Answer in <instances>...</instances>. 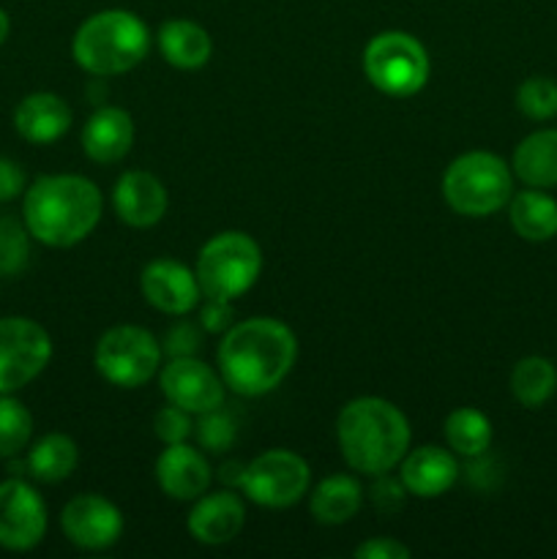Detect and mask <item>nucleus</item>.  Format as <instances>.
<instances>
[{
    "instance_id": "obj_23",
    "label": "nucleus",
    "mask_w": 557,
    "mask_h": 559,
    "mask_svg": "<svg viewBox=\"0 0 557 559\" xmlns=\"http://www.w3.org/2000/svg\"><path fill=\"white\" fill-rule=\"evenodd\" d=\"M513 178L530 189H555L557 186V129L530 131L511 156Z\"/></svg>"
},
{
    "instance_id": "obj_29",
    "label": "nucleus",
    "mask_w": 557,
    "mask_h": 559,
    "mask_svg": "<svg viewBox=\"0 0 557 559\" xmlns=\"http://www.w3.org/2000/svg\"><path fill=\"white\" fill-rule=\"evenodd\" d=\"M31 240L25 222L0 216V278H16L31 262Z\"/></svg>"
},
{
    "instance_id": "obj_11",
    "label": "nucleus",
    "mask_w": 557,
    "mask_h": 559,
    "mask_svg": "<svg viewBox=\"0 0 557 559\" xmlns=\"http://www.w3.org/2000/svg\"><path fill=\"white\" fill-rule=\"evenodd\" d=\"M49 527L47 502L33 484L9 478L0 484V549L33 551Z\"/></svg>"
},
{
    "instance_id": "obj_3",
    "label": "nucleus",
    "mask_w": 557,
    "mask_h": 559,
    "mask_svg": "<svg viewBox=\"0 0 557 559\" xmlns=\"http://www.w3.org/2000/svg\"><path fill=\"white\" fill-rule=\"evenodd\" d=\"M413 442L402 409L382 396H358L339 409L336 445L353 473L377 478L393 473Z\"/></svg>"
},
{
    "instance_id": "obj_6",
    "label": "nucleus",
    "mask_w": 557,
    "mask_h": 559,
    "mask_svg": "<svg viewBox=\"0 0 557 559\" xmlns=\"http://www.w3.org/2000/svg\"><path fill=\"white\" fill-rule=\"evenodd\" d=\"M202 298L238 300L249 293L262 273V249L249 233L224 229L205 240L194 262Z\"/></svg>"
},
{
    "instance_id": "obj_4",
    "label": "nucleus",
    "mask_w": 557,
    "mask_h": 559,
    "mask_svg": "<svg viewBox=\"0 0 557 559\" xmlns=\"http://www.w3.org/2000/svg\"><path fill=\"white\" fill-rule=\"evenodd\" d=\"M151 52L145 20L129 9H104L87 16L71 38V58L96 80L129 74Z\"/></svg>"
},
{
    "instance_id": "obj_9",
    "label": "nucleus",
    "mask_w": 557,
    "mask_h": 559,
    "mask_svg": "<svg viewBox=\"0 0 557 559\" xmlns=\"http://www.w3.org/2000/svg\"><path fill=\"white\" fill-rule=\"evenodd\" d=\"M311 467L300 453L287 448H271L257 459L246 462L240 478V495L268 511L293 508L309 495Z\"/></svg>"
},
{
    "instance_id": "obj_19",
    "label": "nucleus",
    "mask_w": 557,
    "mask_h": 559,
    "mask_svg": "<svg viewBox=\"0 0 557 559\" xmlns=\"http://www.w3.org/2000/svg\"><path fill=\"white\" fill-rule=\"evenodd\" d=\"M74 123L69 102L52 91L27 93L14 107V131L31 145H52Z\"/></svg>"
},
{
    "instance_id": "obj_15",
    "label": "nucleus",
    "mask_w": 557,
    "mask_h": 559,
    "mask_svg": "<svg viewBox=\"0 0 557 559\" xmlns=\"http://www.w3.org/2000/svg\"><path fill=\"white\" fill-rule=\"evenodd\" d=\"M112 211L131 229H151L167 216L169 194L147 169H129L112 186Z\"/></svg>"
},
{
    "instance_id": "obj_36",
    "label": "nucleus",
    "mask_w": 557,
    "mask_h": 559,
    "mask_svg": "<svg viewBox=\"0 0 557 559\" xmlns=\"http://www.w3.org/2000/svg\"><path fill=\"white\" fill-rule=\"evenodd\" d=\"M355 559H410V546H404L402 540L386 538V535H377V538L364 540V544L355 546Z\"/></svg>"
},
{
    "instance_id": "obj_35",
    "label": "nucleus",
    "mask_w": 557,
    "mask_h": 559,
    "mask_svg": "<svg viewBox=\"0 0 557 559\" xmlns=\"http://www.w3.org/2000/svg\"><path fill=\"white\" fill-rule=\"evenodd\" d=\"M404 497H407V489L402 486V480L391 478V473L377 475L375 486H371V502H375L382 513L399 511L404 502Z\"/></svg>"
},
{
    "instance_id": "obj_13",
    "label": "nucleus",
    "mask_w": 557,
    "mask_h": 559,
    "mask_svg": "<svg viewBox=\"0 0 557 559\" xmlns=\"http://www.w3.org/2000/svg\"><path fill=\"white\" fill-rule=\"evenodd\" d=\"M158 388L169 404H178L186 413L197 415L224 407L227 385L218 369H211L197 355L189 358H169L158 369Z\"/></svg>"
},
{
    "instance_id": "obj_18",
    "label": "nucleus",
    "mask_w": 557,
    "mask_h": 559,
    "mask_svg": "<svg viewBox=\"0 0 557 559\" xmlns=\"http://www.w3.org/2000/svg\"><path fill=\"white\" fill-rule=\"evenodd\" d=\"M399 480L407 489L410 497L418 500H435L446 491L453 489L459 480V462L451 448L440 445H420L415 451L404 453L399 462Z\"/></svg>"
},
{
    "instance_id": "obj_28",
    "label": "nucleus",
    "mask_w": 557,
    "mask_h": 559,
    "mask_svg": "<svg viewBox=\"0 0 557 559\" xmlns=\"http://www.w3.org/2000/svg\"><path fill=\"white\" fill-rule=\"evenodd\" d=\"M33 415L14 393H0V459H14L31 445Z\"/></svg>"
},
{
    "instance_id": "obj_1",
    "label": "nucleus",
    "mask_w": 557,
    "mask_h": 559,
    "mask_svg": "<svg viewBox=\"0 0 557 559\" xmlns=\"http://www.w3.org/2000/svg\"><path fill=\"white\" fill-rule=\"evenodd\" d=\"M298 360V338L276 317H249L229 328L216 349V369L227 391L260 399L276 391Z\"/></svg>"
},
{
    "instance_id": "obj_26",
    "label": "nucleus",
    "mask_w": 557,
    "mask_h": 559,
    "mask_svg": "<svg viewBox=\"0 0 557 559\" xmlns=\"http://www.w3.org/2000/svg\"><path fill=\"white\" fill-rule=\"evenodd\" d=\"M508 385L524 409H541L557 393V366L544 355H524L513 364Z\"/></svg>"
},
{
    "instance_id": "obj_32",
    "label": "nucleus",
    "mask_w": 557,
    "mask_h": 559,
    "mask_svg": "<svg viewBox=\"0 0 557 559\" xmlns=\"http://www.w3.org/2000/svg\"><path fill=\"white\" fill-rule=\"evenodd\" d=\"M153 435L162 445H178L194 437V415L186 413L178 404H164L153 415Z\"/></svg>"
},
{
    "instance_id": "obj_33",
    "label": "nucleus",
    "mask_w": 557,
    "mask_h": 559,
    "mask_svg": "<svg viewBox=\"0 0 557 559\" xmlns=\"http://www.w3.org/2000/svg\"><path fill=\"white\" fill-rule=\"evenodd\" d=\"M202 344H205V328L200 325V320L178 317V322H173L164 333L162 349L167 358H189V355H200Z\"/></svg>"
},
{
    "instance_id": "obj_38",
    "label": "nucleus",
    "mask_w": 557,
    "mask_h": 559,
    "mask_svg": "<svg viewBox=\"0 0 557 559\" xmlns=\"http://www.w3.org/2000/svg\"><path fill=\"white\" fill-rule=\"evenodd\" d=\"M244 462H227L218 467V480H222L227 489H238L240 486V478H244Z\"/></svg>"
},
{
    "instance_id": "obj_10",
    "label": "nucleus",
    "mask_w": 557,
    "mask_h": 559,
    "mask_svg": "<svg viewBox=\"0 0 557 559\" xmlns=\"http://www.w3.org/2000/svg\"><path fill=\"white\" fill-rule=\"evenodd\" d=\"M52 360L47 328L31 317L0 320V393H16L44 374Z\"/></svg>"
},
{
    "instance_id": "obj_12",
    "label": "nucleus",
    "mask_w": 557,
    "mask_h": 559,
    "mask_svg": "<svg viewBox=\"0 0 557 559\" xmlns=\"http://www.w3.org/2000/svg\"><path fill=\"white\" fill-rule=\"evenodd\" d=\"M66 540L82 551H107L123 538L126 519L120 508L104 495H76L60 511Z\"/></svg>"
},
{
    "instance_id": "obj_25",
    "label": "nucleus",
    "mask_w": 557,
    "mask_h": 559,
    "mask_svg": "<svg viewBox=\"0 0 557 559\" xmlns=\"http://www.w3.org/2000/svg\"><path fill=\"white\" fill-rule=\"evenodd\" d=\"M76 467H80V445L74 442V437L63 435V431H49L27 448L25 469L38 484H63L74 475Z\"/></svg>"
},
{
    "instance_id": "obj_31",
    "label": "nucleus",
    "mask_w": 557,
    "mask_h": 559,
    "mask_svg": "<svg viewBox=\"0 0 557 559\" xmlns=\"http://www.w3.org/2000/svg\"><path fill=\"white\" fill-rule=\"evenodd\" d=\"M235 437H238V424H235V418L224 407L197 415L194 440L211 456L227 453L235 445Z\"/></svg>"
},
{
    "instance_id": "obj_30",
    "label": "nucleus",
    "mask_w": 557,
    "mask_h": 559,
    "mask_svg": "<svg viewBox=\"0 0 557 559\" xmlns=\"http://www.w3.org/2000/svg\"><path fill=\"white\" fill-rule=\"evenodd\" d=\"M517 109L528 120L546 123L557 118V82L552 76H528L517 87Z\"/></svg>"
},
{
    "instance_id": "obj_27",
    "label": "nucleus",
    "mask_w": 557,
    "mask_h": 559,
    "mask_svg": "<svg viewBox=\"0 0 557 559\" xmlns=\"http://www.w3.org/2000/svg\"><path fill=\"white\" fill-rule=\"evenodd\" d=\"M442 435H446V445L462 459L481 456L489 451L491 440H495L491 420L475 407L453 409L442 424Z\"/></svg>"
},
{
    "instance_id": "obj_22",
    "label": "nucleus",
    "mask_w": 557,
    "mask_h": 559,
    "mask_svg": "<svg viewBox=\"0 0 557 559\" xmlns=\"http://www.w3.org/2000/svg\"><path fill=\"white\" fill-rule=\"evenodd\" d=\"M360 508H364V486L355 475H328L309 491V513L325 527H342L353 522Z\"/></svg>"
},
{
    "instance_id": "obj_8",
    "label": "nucleus",
    "mask_w": 557,
    "mask_h": 559,
    "mask_svg": "<svg viewBox=\"0 0 557 559\" xmlns=\"http://www.w3.org/2000/svg\"><path fill=\"white\" fill-rule=\"evenodd\" d=\"M162 342L142 325H112L98 336L93 366L98 377L120 391H137L158 374Z\"/></svg>"
},
{
    "instance_id": "obj_7",
    "label": "nucleus",
    "mask_w": 557,
    "mask_h": 559,
    "mask_svg": "<svg viewBox=\"0 0 557 559\" xmlns=\"http://www.w3.org/2000/svg\"><path fill=\"white\" fill-rule=\"evenodd\" d=\"M364 76L377 93L391 98L418 96L431 76V58L407 31H382L364 47Z\"/></svg>"
},
{
    "instance_id": "obj_17",
    "label": "nucleus",
    "mask_w": 557,
    "mask_h": 559,
    "mask_svg": "<svg viewBox=\"0 0 557 559\" xmlns=\"http://www.w3.org/2000/svg\"><path fill=\"white\" fill-rule=\"evenodd\" d=\"M246 524V502L233 489H218L197 497L186 516V530L202 546H227Z\"/></svg>"
},
{
    "instance_id": "obj_34",
    "label": "nucleus",
    "mask_w": 557,
    "mask_h": 559,
    "mask_svg": "<svg viewBox=\"0 0 557 559\" xmlns=\"http://www.w3.org/2000/svg\"><path fill=\"white\" fill-rule=\"evenodd\" d=\"M200 325L205 328V333L224 336V333L235 325L233 300L205 298V304H202V309H200Z\"/></svg>"
},
{
    "instance_id": "obj_5",
    "label": "nucleus",
    "mask_w": 557,
    "mask_h": 559,
    "mask_svg": "<svg viewBox=\"0 0 557 559\" xmlns=\"http://www.w3.org/2000/svg\"><path fill=\"white\" fill-rule=\"evenodd\" d=\"M513 169L491 151H467L442 173V200L457 216L486 218L508 207L513 197Z\"/></svg>"
},
{
    "instance_id": "obj_39",
    "label": "nucleus",
    "mask_w": 557,
    "mask_h": 559,
    "mask_svg": "<svg viewBox=\"0 0 557 559\" xmlns=\"http://www.w3.org/2000/svg\"><path fill=\"white\" fill-rule=\"evenodd\" d=\"M9 33H11V16H9V11L0 9V47L9 41Z\"/></svg>"
},
{
    "instance_id": "obj_24",
    "label": "nucleus",
    "mask_w": 557,
    "mask_h": 559,
    "mask_svg": "<svg viewBox=\"0 0 557 559\" xmlns=\"http://www.w3.org/2000/svg\"><path fill=\"white\" fill-rule=\"evenodd\" d=\"M511 229L528 243H546L557 238V200L546 189L513 191L508 200Z\"/></svg>"
},
{
    "instance_id": "obj_20",
    "label": "nucleus",
    "mask_w": 557,
    "mask_h": 559,
    "mask_svg": "<svg viewBox=\"0 0 557 559\" xmlns=\"http://www.w3.org/2000/svg\"><path fill=\"white\" fill-rule=\"evenodd\" d=\"M134 145V118L123 107L102 104L82 126V151L96 164L123 162Z\"/></svg>"
},
{
    "instance_id": "obj_16",
    "label": "nucleus",
    "mask_w": 557,
    "mask_h": 559,
    "mask_svg": "<svg viewBox=\"0 0 557 559\" xmlns=\"http://www.w3.org/2000/svg\"><path fill=\"white\" fill-rule=\"evenodd\" d=\"M153 473H156V484L162 495L178 502H194L213 484V467L208 462V453L200 445L191 448L189 442L164 445Z\"/></svg>"
},
{
    "instance_id": "obj_21",
    "label": "nucleus",
    "mask_w": 557,
    "mask_h": 559,
    "mask_svg": "<svg viewBox=\"0 0 557 559\" xmlns=\"http://www.w3.org/2000/svg\"><path fill=\"white\" fill-rule=\"evenodd\" d=\"M156 44L162 58L178 71H197L213 58L211 33L194 20H167L158 27Z\"/></svg>"
},
{
    "instance_id": "obj_37",
    "label": "nucleus",
    "mask_w": 557,
    "mask_h": 559,
    "mask_svg": "<svg viewBox=\"0 0 557 559\" xmlns=\"http://www.w3.org/2000/svg\"><path fill=\"white\" fill-rule=\"evenodd\" d=\"M27 175L20 162L9 156H0V205L3 202H14L16 197L25 194Z\"/></svg>"
},
{
    "instance_id": "obj_2",
    "label": "nucleus",
    "mask_w": 557,
    "mask_h": 559,
    "mask_svg": "<svg viewBox=\"0 0 557 559\" xmlns=\"http://www.w3.org/2000/svg\"><path fill=\"white\" fill-rule=\"evenodd\" d=\"M104 197L91 178L76 173L42 175L22 194V222L33 240L49 249H71L98 227Z\"/></svg>"
},
{
    "instance_id": "obj_14",
    "label": "nucleus",
    "mask_w": 557,
    "mask_h": 559,
    "mask_svg": "<svg viewBox=\"0 0 557 559\" xmlns=\"http://www.w3.org/2000/svg\"><path fill=\"white\" fill-rule=\"evenodd\" d=\"M140 293L151 309L167 317H189L202 304L197 273L169 257H158L142 267Z\"/></svg>"
}]
</instances>
